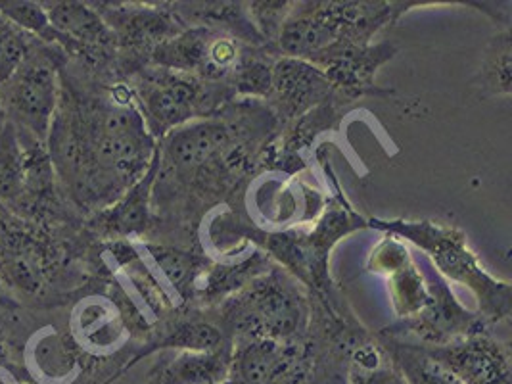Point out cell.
<instances>
[{"mask_svg": "<svg viewBox=\"0 0 512 384\" xmlns=\"http://www.w3.org/2000/svg\"><path fill=\"white\" fill-rule=\"evenodd\" d=\"M348 384H407L396 363L378 340V336H365L351 350L348 361Z\"/></svg>", "mask_w": 512, "mask_h": 384, "instance_id": "ffe728a7", "label": "cell"}, {"mask_svg": "<svg viewBox=\"0 0 512 384\" xmlns=\"http://www.w3.org/2000/svg\"><path fill=\"white\" fill-rule=\"evenodd\" d=\"M0 384H31V381H25V377H20L16 369L0 365Z\"/></svg>", "mask_w": 512, "mask_h": 384, "instance_id": "4316f807", "label": "cell"}, {"mask_svg": "<svg viewBox=\"0 0 512 384\" xmlns=\"http://www.w3.org/2000/svg\"><path fill=\"white\" fill-rule=\"evenodd\" d=\"M98 277H106L102 242L85 219L41 225L0 206V290L27 308L52 310Z\"/></svg>", "mask_w": 512, "mask_h": 384, "instance_id": "3957f363", "label": "cell"}, {"mask_svg": "<svg viewBox=\"0 0 512 384\" xmlns=\"http://www.w3.org/2000/svg\"><path fill=\"white\" fill-rule=\"evenodd\" d=\"M273 262L257 248L244 254L238 260L215 262L202 275L196 288V308H215L234 292L248 287L259 275L269 271Z\"/></svg>", "mask_w": 512, "mask_h": 384, "instance_id": "d6986e66", "label": "cell"}, {"mask_svg": "<svg viewBox=\"0 0 512 384\" xmlns=\"http://www.w3.org/2000/svg\"><path fill=\"white\" fill-rule=\"evenodd\" d=\"M4 125H6V116H4V110H2V102H0V131H2Z\"/></svg>", "mask_w": 512, "mask_h": 384, "instance_id": "83f0119b", "label": "cell"}, {"mask_svg": "<svg viewBox=\"0 0 512 384\" xmlns=\"http://www.w3.org/2000/svg\"><path fill=\"white\" fill-rule=\"evenodd\" d=\"M332 91L334 87L325 72L311 62L279 56L273 64L271 91L263 102L282 131L286 125L300 120L309 110L319 106Z\"/></svg>", "mask_w": 512, "mask_h": 384, "instance_id": "9a60e30c", "label": "cell"}, {"mask_svg": "<svg viewBox=\"0 0 512 384\" xmlns=\"http://www.w3.org/2000/svg\"><path fill=\"white\" fill-rule=\"evenodd\" d=\"M407 384H459L438 363L430 360L417 344L376 333Z\"/></svg>", "mask_w": 512, "mask_h": 384, "instance_id": "44dd1931", "label": "cell"}, {"mask_svg": "<svg viewBox=\"0 0 512 384\" xmlns=\"http://www.w3.org/2000/svg\"><path fill=\"white\" fill-rule=\"evenodd\" d=\"M419 348L459 384H512L511 348L491 329Z\"/></svg>", "mask_w": 512, "mask_h": 384, "instance_id": "8fae6325", "label": "cell"}, {"mask_svg": "<svg viewBox=\"0 0 512 384\" xmlns=\"http://www.w3.org/2000/svg\"><path fill=\"white\" fill-rule=\"evenodd\" d=\"M279 133L265 102L236 98L156 141L152 227L144 240L200 248L196 231L204 216L233 206L254 177L273 169Z\"/></svg>", "mask_w": 512, "mask_h": 384, "instance_id": "6da1fadb", "label": "cell"}, {"mask_svg": "<svg viewBox=\"0 0 512 384\" xmlns=\"http://www.w3.org/2000/svg\"><path fill=\"white\" fill-rule=\"evenodd\" d=\"M35 41V37L0 14V85L18 70Z\"/></svg>", "mask_w": 512, "mask_h": 384, "instance_id": "d4e9b609", "label": "cell"}, {"mask_svg": "<svg viewBox=\"0 0 512 384\" xmlns=\"http://www.w3.org/2000/svg\"><path fill=\"white\" fill-rule=\"evenodd\" d=\"M93 6L116 37L123 81L148 66L154 50L185 29L169 2H93Z\"/></svg>", "mask_w": 512, "mask_h": 384, "instance_id": "9c48e42d", "label": "cell"}, {"mask_svg": "<svg viewBox=\"0 0 512 384\" xmlns=\"http://www.w3.org/2000/svg\"><path fill=\"white\" fill-rule=\"evenodd\" d=\"M156 177V156L146 175L108 208L85 217V227L98 242L144 240L152 227V185Z\"/></svg>", "mask_w": 512, "mask_h": 384, "instance_id": "2e32d148", "label": "cell"}, {"mask_svg": "<svg viewBox=\"0 0 512 384\" xmlns=\"http://www.w3.org/2000/svg\"><path fill=\"white\" fill-rule=\"evenodd\" d=\"M24 191V152L16 127L6 121L0 131V206L14 212Z\"/></svg>", "mask_w": 512, "mask_h": 384, "instance_id": "7402d4cb", "label": "cell"}, {"mask_svg": "<svg viewBox=\"0 0 512 384\" xmlns=\"http://www.w3.org/2000/svg\"><path fill=\"white\" fill-rule=\"evenodd\" d=\"M369 227L394 235L403 242H411L420 248L436 273L447 281L470 288L478 300V315L489 327L509 321L512 308V290L509 281L493 277L478 260L476 252L470 248L466 235L451 225L440 221L420 219H369Z\"/></svg>", "mask_w": 512, "mask_h": 384, "instance_id": "8992f818", "label": "cell"}, {"mask_svg": "<svg viewBox=\"0 0 512 384\" xmlns=\"http://www.w3.org/2000/svg\"><path fill=\"white\" fill-rule=\"evenodd\" d=\"M397 47L390 41H374L369 45L338 43L317 56L311 64L325 72L334 91L348 96L353 102L376 96L386 98L392 89H382L376 85V72L394 60Z\"/></svg>", "mask_w": 512, "mask_h": 384, "instance_id": "5bb4252c", "label": "cell"}, {"mask_svg": "<svg viewBox=\"0 0 512 384\" xmlns=\"http://www.w3.org/2000/svg\"><path fill=\"white\" fill-rule=\"evenodd\" d=\"M66 60L62 48L39 39L33 43L18 70L0 85V102L8 123L47 143Z\"/></svg>", "mask_w": 512, "mask_h": 384, "instance_id": "ba28073f", "label": "cell"}, {"mask_svg": "<svg viewBox=\"0 0 512 384\" xmlns=\"http://www.w3.org/2000/svg\"><path fill=\"white\" fill-rule=\"evenodd\" d=\"M125 83L156 141L187 123L215 116L236 100L233 89L225 83H211L152 64L131 73Z\"/></svg>", "mask_w": 512, "mask_h": 384, "instance_id": "52a82bcc", "label": "cell"}, {"mask_svg": "<svg viewBox=\"0 0 512 384\" xmlns=\"http://www.w3.org/2000/svg\"><path fill=\"white\" fill-rule=\"evenodd\" d=\"M0 14L4 18H8L12 24L24 29L25 33H29L31 37L48 43V45L56 43V31L48 22L43 2L0 0Z\"/></svg>", "mask_w": 512, "mask_h": 384, "instance_id": "cb8c5ba5", "label": "cell"}, {"mask_svg": "<svg viewBox=\"0 0 512 384\" xmlns=\"http://www.w3.org/2000/svg\"><path fill=\"white\" fill-rule=\"evenodd\" d=\"M210 312L233 346L254 340L292 342L309 331L311 296L275 264Z\"/></svg>", "mask_w": 512, "mask_h": 384, "instance_id": "5b68a950", "label": "cell"}, {"mask_svg": "<svg viewBox=\"0 0 512 384\" xmlns=\"http://www.w3.org/2000/svg\"><path fill=\"white\" fill-rule=\"evenodd\" d=\"M369 271L386 277L397 321L419 315L434 298L438 273L419 269L409 246L394 235H386L369 256Z\"/></svg>", "mask_w": 512, "mask_h": 384, "instance_id": "7c38bea8", "label": "cell"}, {"mask_svg": "<svg viewBox=\"0 0 512 384\" xmlns=\"http://www.w3.org/2000/svg\"><path fill=\"white\" fill-rule=\"evenodd\" d=\"M248 14L252 18V22L256 25L259 35L263 37V41L277 52V39H279L282 24L292 8V2H246ZM279 54V52H277Z\"/></svg>", "mask_w": 512, "mask_h": 384, "instance_id": "484cf974", "label": "cell"}, {"mask_svg": "<svg viewBox=\"0 0 512 384\" xmlns=\"http://www.w3.org/2000/svg\"><path fill=\"white\" fill-rule=\"evenodd\" d=\"M484 329L491 327L478 313L468 312L438 275L434 298L428 308L411 319L396 321L378 333L419 346H440Z\"/></svg>", "mask_w": 512, "mask_h": 384, "instance_id": "4fadbf2b", "label": "cell"}, {"mask_svg": "<svg viewBox=\"0 0 512 384\" xmlns=\"http://www.w3.org/2000/svg\"><path fill=\"white\" fill-rule=\"evenodd\" d=\"M169 8L183 27L217 29L233 35L244 45L269 48L250 18L246 2H169Z\"/></svg>", "mask_w": 512, "mask_h": 384, "instance_id": "ac0fdd59", "label": "cell"}, {"mask_svg": "<svg viewBox=\"0 0 512 384\" xmlns=\"http://www.w3.org/2000/svg\"><path fill=\"white\" fill-rule=\"evenodd\" d=\"M47 148L62 196L79 216L89 217L146 175L156 139L125 81L66 60Z\"/></svg>", "mask_w": 512, "mask_h": 384, "instance_id": "7a4b0ae2", "label": "cell"}, {"mask_svg": "<svg viewBox=\"0 0 512 384\" xmlns=\"http://www.w3.org/2000/svg\"><path fill=\"white\" fill-rule=\"evenodd\" d=\"M234 346L215 352H160L148 384H227Z\"/></svg>", "mask_w": 512, "mask_h": 384, "instance_id": "e0dca14e", "label": "cell"}, {"mask_svg": "<svg viewBox=\"0 0 512 384\" xmlns=\"http://www.w3.org/2000/svg\"><path fill=\"white\" fill-rule=\"evenodd\" d=\"M365 227H369V221L359 216L350 204H346V198L336 192L326 202L323 214L311 231H265L254 227L233 210H227L211 223L210 239L219 242L221 248H225L227 242H231L229 248H233L236 240L252 244L273 264L298 279L311 296L323 298L338 292L328 273V256L332 248L346 235Z\"/></svg>", "mask_w": 512, "mask_h": 384, "instance_id": "277c9868", "label": "cell"}, {"mask_svg": "<svg viewBox=\"0 0 512 384\" xmlns=\"http://www.w3.org/2000/svg\"><path fill=\"white\" fill-rule=\"evenodd\" d=\"M511 54V31L505 29L491 39L482 62L480 81L489 93L511 95Z\"/></svg>", "mask_w": 512, "mask_h": 384, "instance_id": "603a6c76", "label": "cell"}, {"mask_svg": "<svg viewBox=\"0 0 512 384\" xmlns=\"http://www.w3.org/2000/svg\"><path fill=\"white\" fill-rule=\"evenodd\" d=\"M252 48L257 47L244 45L225 31L185 27L179 35L154 50L150 64L231 87L234 73Z\"/></svg>", "mask_w": 512, "mask_h": 384, "instance_id": "30bf717a", "label": "cell"}]
</instances>
